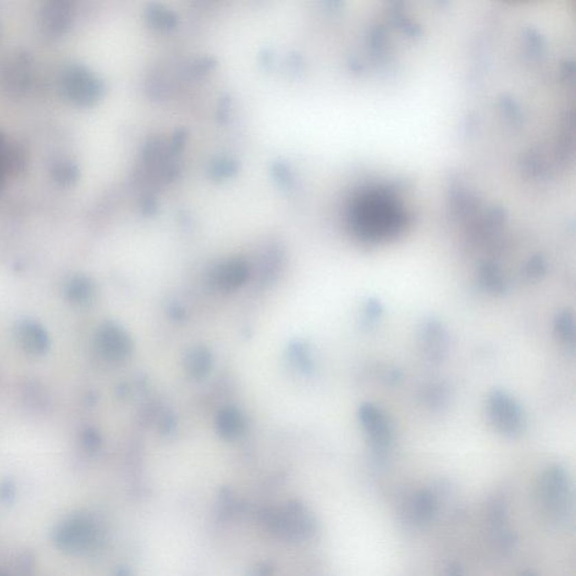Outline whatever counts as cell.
Returning <instances> with one entry per match:
<instances>
[{
	"label": "cell",
	"mask_w": 576,
	"mask_h": 576,
	"mask_svg": "<svg viewBox=\"0 0 576 576\" xmlns=\"http://www.w3.org/2000/svg\"><path fill=\"white\" fill-rule=\"evenodd\" d=\"M423 349L432 361H441L447 349V336L440 323L431 321L425 326L423 331Z\"/></svg>",
	"instance_id": "cell-9"
},
{
	"label": "cell",
	"mask_w": 576,
	"mask_h": 576,
	"mask_svg": "<svg viewBox=\"0 0 576 576\" xmlns=\"http://www.w3.org/2000/svg\"><path fill=\"white\" fill-rule=\"evenodd\" d=\"M3 133H0V191L3 189V185H5V179H6L7 173L6 170H5V167H3Z\"/></svg>",
	"instance_id": "cell-17"
},
{
	"label": "cell",
	"mask_w": 576,
	"mask_h": 576,
	"mask_svg": "<svg viewBox=\"0 0 576 576\" xmlns=\"http://www.w3.org/2000/svg\"><path fill=\"white\" fill-rule=\"evenodd\" d=\"M437 510L435 498L429 491H421L414 496L412 504V515L416 522L430 520Z\"/></svg>",
	"instance_id": "cell-12"
},
{
	"label": "cell",
	"mask_w": 576,
	"mask_h": 576,
	"mask_svg": "<svg viewBox=\"0 0 576 576\" xmlns=\"http://www.w3.org/2000/svg\"><path fill=\"white\" fill-rule=\"evenodd\" d=\"M540 501L546 513L556 522H566L573 515V491L564 467L553 465L542 474Z\"/></svg>",
	"instance_id": "cell-2"
},
{
	"label": "cell",
	"mask_w": 576,
	"mask_h": 576,
	"mask_svg": "<svg viewBox=\"0 0 576 576\" xmlns=\"http://www.w3.org/2000/svg\"><path fill=\"white\" fill-rule=\"evenodd\" d=\"M489 416L494 428L504 436L520 435L524 428V416L520 405L504 391H494L489 398Z\"/></svg>",
	"instance_id": "cell-4"
},
{
	"label": "cell",
	"mask_w": 576,
	"mask_h": 576,
	"mask_svg": "<svg viewBox=\"0 0 576 576\" xmlns=\"http://www.w3.org/2000/svg\"><path fill=\"white\" fill-rule=\"evenodd\" d=\"M267 570H268V567H262V568L258 567V568H257L256 575L253 576H269L270 574L267 573Z\"/></svg>",
	"instance_id": "cell-20"
},
{
	"label": "cell",
	"mask_w": 576,
	"mask_h": 576,
	"mask_svg": "<svg viewBox=\"0 0 576 576\" xmlns=\"http://www.w3.org/2000/svg\"><path fill=\"white\" fill-rule=\"evenodd\" d=\"M32 58L28 53L19 52L10 60L5 70V83L10 92L24 93L32 83Z\"/></svg>",
	"instance_id": "cell-7"
},
{
	"label": "cell",
	"mask_w": 576,
	"mask_h": 576,
	"mask_svg": "<svg viewBox=\"0 0 576 576\" xmlns=\"http://www.w3.org/2000/svg\"><path fill=\"white\" fill-rule=\"evenodd\" d=\"M60 89L67 100L78 106L93 105L103 93V85L83 65H68L62 71Z\"/></svg>",
	"instance_id": "cell-3"
},
{
	"label": "cell",
	"mask_w": 576,
	"mask_h": 576,
	"mask_svg": "<svg viewBox=\"0 0 576 576\" xmlns=\"http://www.w3.org/2000/svg\"><path fill=\"white\" fill-rule=\"evenodd\" d=\"M83 444L86 446L87 448H89V449H93L94 447H96V445H97V436H96L95 432L93 430H87L83 434Z\"/></svg>",
	"instance_id": "cell-18"
},
{
	"label": "cell",
	"mask_w": 576,
	"mask_h": 576,
	"mask_svg": "<svg viewBox=\"0 0 576 576\" xmlns=\"http://www.w3.org/2000/svg\"><path fill=\"white\" fill-rule=\"evenodd\" d=\"M544 271H545V265L542 259H533L528 266V275H530L531 277H538L540 275L544 274Z\"/></svg>",
	"instance_id": "cell-16"
},
{
	"label": "cell",
	"mask_w": 576,
	"mask_h": 576,
	"mask_svg": "<svg viewBox=\"0 0 576 576\" xmlns=\"http://www.w3.org/2000/svg\"><path fill=\"white\" fill-rule=\"evenodd\" d=\"M402 184L365 182L348 205V224L354 237L365 244H384L407 231L412 207Z\"/></svg>",
	"instance_id": "cell-1"
},
{
	"label": "cell",
	"mask_w": 576,
	"mask_h": 576,
	"mask_svg": "<svg viewBox=\"0 0 576 576\" xmlns=\"http://www.w3.org/2000/svg\"><path fill=\"white\" fill-rule=\"evenodd\" d=\"M524 576H536V575H533V574H531V573H526V574H524Z\"/></svg>",
	"instance_id": "cell-21"
},
{
	"label": "cell",
	"mask_w": 576,
	"mask_h": 576,
	"mask_svg": "<svg viewBox=\"0 0 576 576\" xmlns=\"http://www.w3.org/2000/svg\"><path fill=\"white\" fill-rule=\"evenodd\" d=\"M72 22L70 3L65 1H50L44 3L41 12V28L44 35L51 39L62 36L68 31Z\"/></svg>",
	"instance_id": "cell-6"
},
{
	"label": "cell",
	"mask_w": 576,
	"mask_h": 576,
	"mask_svg": "<svg viewBox=\"0 0 576 576\" xmlns=\"http://www.w3.org/2000/svg\"><path fill=\"white\" fill-rule=\"evenodd\" d=\"M93 295V285L83 276H76L69 281L67 296L74 304H85Z\"/></svg>",
	"instance_id": "cell-14"
},
{
	"label": "cell",
	"mask_w": 576,
	"mask_h": 576,
	"mask_svg": "<svg viewBox=\"0 0 576 576\" xmlns=\"http://www.w3.org/2000/svg\"><path fill=\"white\" fill-rule=\"evenodd\" d=\"M446 576H462V568L459 565H451L448 568Z\"/></svg>",
	"instance_id": "cell-19"
},
{
	"label": "cell",
	"mask_w": 576,
	"mask_h": 576,
	"mask_svg": "<svg viewBox=\"0 0 576 576\" xmlns=\"http://www.w3.org/2000/svg\"><path fill=\"white\" fill-rule=\"evenodd\" d=\"M99 349L109 358H118L125 352L127 342L123 334L114 327H106L99 333Z\"/></svg>",
	"instance_id": "cell-10"
},
{
	"label": "cell",
	"mask_w": 576,
	"mask_h": 576,
	"mask_svg": "<svg viewBox=\"0 0 576 576\" xmlns=\"http://www.w3.org/2000/svg\"><path fill=\"white\" fill-rule=\"evenodd\" d=\"M555 333L559 340L566 345H574L575 342V322L570 312H562L555 321Z\"/></svg>",
	"instance_id": "cell-15"
},
{
	"label": "cell",
	"mask_w": 576,
	"mask_h": 576,
	"mask_svg": "<svg viewBox=\"0 0 576 576\" xmlns=\"http://www.w3.org/2000/svg\"><path fill=\"white\" fill-rule=\"evenodd\" d=\"M481 283L491 293L500 294L506 290V281L502 271L494 264H485L480 271Z\"/></svg>",
	"instance_id": "cell-13"
},
{
	"label": "cell",
	"mask_w": 576,
	"mask_h": 576,
	"mask_svg": "<svg viewBox=\"0 0 576 576\" xmlns=\"http://www.w3.org/2000/svg\"><path fill=\"white\" fill-rule=\"evenodd\" d=\"M359 419L373 449L378 454L385 453L391 446L393 436L385 413L374 404L365 403L359 409Z\"/></svg>",
	"instance_id": "cell-5"
},
{
	"label": "cell",
	"mask_w": 576,
	"mask_h": 576,
	"mask_svg": "<svg viewBox=\"0 0 576 576\" xmlns=\"http://www.w3.org/2000/svg\"><path fill=\"white\" fill-rule=\"evenodd\" d=\"M17 337L23 348L34 356L47 354L50 338L47 330L35 321L23 320L17 326Z\"/></svg>",
	"instance_id": "cell-8"
},
{
	"label": "cell",
	"mask_w": 576,
	"mask_h": 576,
	"mask_svg": "<svg viewBox=\"0 0 576 576\" xmlns=\"http://www.w3.org/2000/svg\"><path fill=\"white\" fill-rule=\"evenodd\" d=\"M51 176L60 186L70 187L79 179V169L74 161L69 159H60L53 162L51 167Z\"/></svg>",
	"instance_id": "cell-11"
}]
</instances>
